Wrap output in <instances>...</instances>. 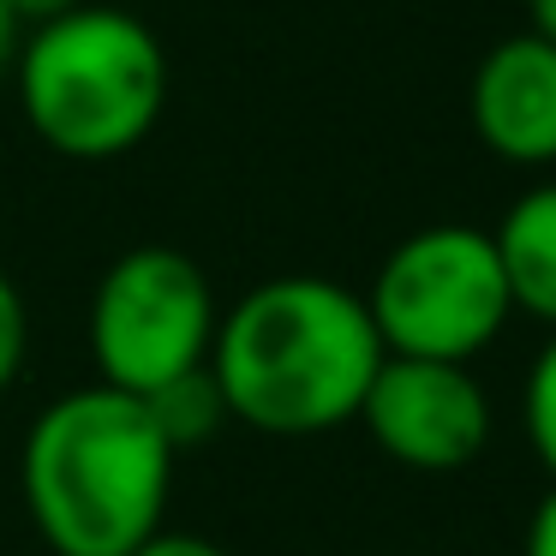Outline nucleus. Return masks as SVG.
<instances>
[{
    "instance_id": "15",
    "label": "nucleus",
    "mask_w": 556,
    "mask_h": 556,
    "mask_svg": "<svg viewBox=\"0 0 556 556\" xmlns=\"http://www.w3.org/2000/svg\"><path fill=\"white\" fill-rule=\"evenodd\" d=\"M18 13L13 7H7V0H0V73H13V54H18Z\"/></svg>"
},
{
    "instance_id": "4",
    "label": "nucleus",
    "mask_w": 556,
    "mask_h": 556,
    "mask_svg": "<svg viewBox=\"0 0 556 556\" xmlns=\"http://www.w3.org/2000/svg\"><path fill=\"white\" fill-rule=\"evenodd\" d=\"M365 312L377 324L383 353L472 365L508 329L515 300H508L491 233L467 222H437V228L407 233L377 264Z\"/></svg>"
},
{
    "instance_id": "2",
    "label": "nucleus",
    "mask_w": 556,
    "mask_h": 556,
    "mask_svg": "<svg viewBox=\"0 0 556 556\" xmlns=\"http://www.w3.org/2000/svg\"><path fill=\"white\" fill-rule=\"evenodd\" d=\"M174 443L144 395L114 383L66 389L30 419L18 484L49 556H132L168 527Z\"/></svg>"
},
{
    "instance_id": "12",
    "label": "nucleus",
    "mask_w": 556,
    "mask_h": 556,
    "mask_svg": "<svg viewBox=\"0 0 556 556\" xmlns=\"http://www.w3.org/2000/svg\"><path fill=\"white\" fill-rule=\"evenodd\" d=\"M520 556H556V479H551V491L532 503L527 532H520Z\"/></svg>"
},
{
    "instance_id": "1",
    "label": "nucleus",
    "mask_w": 556,
    "mask_h": 556,
    "mask_svg": "<svg viewBox=\"0 0 556 556\" xmlns=\"http://www.w3.org/2000/svg\"><path fill=\"white\" fill-rule=\"evenodd\" d=\"M383 365L365 293L329 276H276L222 312L210 377L233 425L264 437H324L359 419Z\"/></svg>"
},
{
    "instance_id": "5",
    "label": "nucleus",
    "mask_w": 556,
    "mask_h": 556,
    "mask_svg": "<svg viewBox=\"0 0 556 556\" xmlns=\"http://www.w3.org/2000/svg\"><path fill=\"white\" fill-rule=\"evenodd\" d=\"M222 305L198 257L180 245H132L102 269L90 293V365L97 383L156 395L162 383L210 365Z\"/></svg>"
},
{
    "instance_id": "3",
    "label": "nucleus",
    "mask_w": 556,
    "mask_h": 556,
    "mask_svg": "<svg viewBox=\"0 0 556 556\" xmlns=\"http://www.w3.org/2000/svg\"><path fill=\"white\" fill-rule=\"evenodd\" d=\"M25 126L66 162H121L162 126L168 49L138 13L66 7L13 54Z\"/></svg>"
},
{
    "instance_id": "9",
    "label": "nucleus",
    "mask_w": 556,
    "mask_h": 556,
    "mask_svg": "<svg viewBox=\"0 0 556 556\" xmlns=\"http://www.w3.org/2000/svg\"><path fill=\"white\" fill-rule=\"evenodd\" d=\"M144 401H150V413H156L162 437L174 443V455H186V448L210 443L222 425H233V419H228V401H222L216 377H210V365H198V371H186V377H174V383H162L156 395H144Z\"/></svg>"
},
{
    "instance_id": "11",
    "label": "nucleus",
    "mask_w": 556,
    "mask_h": 556,
    "mask_svg": "<svg viewBox=\"0 0 556 556\" xmlns=\"http://www.w3.org/2000/svg\"><path fill=\"white\" fill-rule=\"evenodd\" d=\"M25 353H30V305L18 293V281L0 269V401L25 371Z\"/></svg>"
},
{
    "instance_id": "16",
    "label": "nucleus",
    "mask_w": 556,
    "mask_h": 556,
    "mask_svg": "<svg viewBox=\"0 0 556 556\" xmlns=\"http://www.w3.org/2000/svg\"><path fill=\"white\" fill-rule=\"evenodd\" d=\"M527 7H532V30L556 42V0H527Z\"/></svg>"
},
{
    "instance_id": "8",
    "label": "nucleus",
    "mask_w": 556,
    "mask_h": 556,
    "mask_svg": "<svg viewBox=\"0 0 556 556\" xmlns=\"http://www.w3.org/2000/svg\"><path fill=\"white\" fill-rule=\"evenodd\" d=\"M491 240H496V257H503V281H508L515 312L556 329V180L520 192L508 204V216L496 222Z\"/></svg>"
},
{
    "instance_id": "10",
    "label": "nucleus",
    "mask_w": 556,
    "mask_h": 556,
    "mask_svg": "<svg viewBox=\"0 0 556 556\" xmlns=\"http://www.w3.org/2000/svg\"><path fill=\"white\" fill-rule=\"evenodd\" d=\"M520 425H527V443L539 455V467L556 479V329L539 348L527 371V389H520Z\"/></svg>"
},
{
    "instance_id": "7",
    "label": "nucleus",
    "mask_w": 556,
    "mask_h": 556,
    "mask_svg": "<svg viewBox=\"0 0 556 556\" xmlns=\"http://www.w3.org/2000/svg\"><path fill=\"white\" fill-rule=\"evenodd\" d=\"M472 132L508 168L556 162V42L539 30L503 37L472 73Z\"/></svg>"
},
{
    "instance_id": "14",
    "label": "nucleus",
    "mask_w": 556,
    "mask_h": 556,
    "mask_svg": "<svg viewBox=\"0 0 556 556\" xmlns=\"http://www.w3.org/2000/svg\"><path fill=\"white\" fill-rule=\"evenodd\" d=\"M18 13V25H42V18H61L66 7H78V0H7Z\"/></svg>"
},
{
    "instance_id": "13",
    "label": "nucleus",
    "mask_w": 556,
    "mask_h": 556,
    "mask_svg": "<svg viewBox=\"0 0 556 556\" xmlns=\"http://www.w3.org/2000/svg\"><path fill=\"white\" fill-rule=\"evenodd\" d=\"M132 556H228L216 539H198V532H174V527H162L156 539H144Z\"/></svg>"
},
{
    "instance_id": "6",
    "label": "nucleus",
    "mask_w": 556,
    "mask_h": 556,
    "mask_svg": "<svg viewBox=\"0 0 556 556\" xmlns=\"http://www.w3.org/2000/svg\"><path fill=\"white\" fill-rule=\"evenodd\" d=\"M359 425L395 467L407 472H460L491 443V395L455 359H407L383 353L359 401Z\"/></svg>"
}]
</instances>
